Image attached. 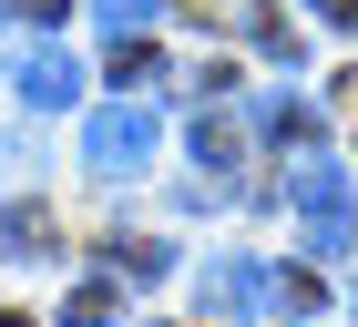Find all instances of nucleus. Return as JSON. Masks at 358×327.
<instances>
[{
	"label": "nucleus",
	"mask_w": 358,
	"mask_h": 327,
	"mask_svg": "<svg viewBox=\"0 0 358 327\" xmlns=\"http://www.w3.org/2000/svg\"><path fill=\"white\" fill-rule=\"evenodd\" d=\"M246 123H256V133H276V143H307V154H317V112H307L287 82H266V92H256V103H246Z\"/></svg>",
	"instance_id": "4"
},
{
	"label": "nucleus",
	"mask_w": 358,
	"mask_h": 327,
	"mask_svg": "<svg viewBox=\"0 0 358 327\" xmlns=\"http://www.w3.org/2000/svg\"><path fill=\"white\" fill-rule=\"evenodd\" d=\"M52 245H62L52 205H31V194H21V205H0V256H52Z\"/></svg>",
	"instance_id": "6"
},
{
	"label": "nucleus",
	"mask_w": 358,
	"mask_h": 327,
	"mask_svg": "<svg viewBox=\"0 0 358 327\" xmlns=\"http://www.w3.org/2000/svg\"><path fill=\"white\" fill-rule=\"evenodd\" d=\"M317 297H328V286H317V266H276L256 307H276V317H297V327H307V317H317Z\"/></svg>",
	"instance_id": "8"
},
{
	"label": "nucleus",
	"mask_w": 358,
	"mask_h": 327,
	"mask_svg": "<svg viewBox=\"0 0 358 327\" xmlns=\"http://www.w3.org/2000/svg\"><path fill=\"white\" fill-rule=\"evenodd\" d=\"M287 205H297L307 256H348V235H358V215H348V164L297 154V174H287Z\"/></svg>",
	"instance_id": "1"
},
{
	"label": "nucleus",
	"mask_w": 358,
	"mask_h": 327,
	"mask_svg": "<svg viewBox=\"0 0 358 327\" xmlns=\"http://www.w3.org/2000/svg\"><path fill=\"white\" fill-rule=\"evenodd\" d=\"M92 21H103L113 41H143V21H154V0H92Z\"/></svg>",
	"instance_id": "13"
},
{
	"label": "nucleus",
	"mask_w": 358,
	"mask_h": 327,
	"mask_svg": "<svg viewBox=\"0 0 358 327\" xmlns=\"http://www.w3.org/2000/svg\"><path fill=\"white\" fill-rule=\"evenodd\" d=\"M103 266H113V276H143V286H154V276L174 266V245H154V235H103Z\"/></svg>",
	"instance_id": "10"
},
{
	"label": "nucleus",
	"mask_w": 358,
	"mask_h": 327,
	"mask_svg": "<svg viewBox=\"0 0 358 327\" xmlns=\"http://www.w3.org/2000/svg\"><path fill=\"white\" fill-rule=\"evenodd\" d=\"M246 41H256L266 61H297V21H287V10H266V0L246 10Z\"/></svg>",
	"instance_id": "11"
},
{
	"label": "nucleus",
	"mask_w": 358,
	"mask_h": 327,
	"mask_svg": "<svg viewBox=\"0 0 358 327\" xmlns=\"http://www.w3.org/2000/svg\"><path fill=\"white\" fill-rule=\"evenodd\" d=\"M0 21H31V31H52V21H62V0H0Z\"/></svg>",
	"instance_id": "14"
},
{
	"label": "nucleus",
	"mask_w": 358,
	"mask_h": 327,
	"mask_svg": "<svg viewBox=\"0 0 358 327\" xmlns=\"http://www.w3.org/2000/svg\"><path fill=\"white\" fill-rule=\"evenodd\" d=\"M307 10H317L328 31H358V0H307Z\"/></svg>",
	"instance_id": "15"
},
{
	"label": "nucleus",
	"mask_w": 358,
	"mask_h": 327,
	"mask_svg": "<svg viewBox=\"0 0 358 327\" xmlns=\"http://www.w3.org/2000/svg\"><path fill=\"white\" fill-rule=\"evenodd\" d=\"M0 327H41V317H21V307H0Z\"/></svg>",
	"instance_id": "17"
},
{
	"label": "nucleus",
	"mask_w": 358,
	"mask_h": 327,
	"mask_svg": "<svg viewBox=\"0 0 358 327\" xmlns=\"http://www.w3.org/2000/svg\"><path fill=\"white\" fill-rule=\"evenodd\" d=\"M194 164H215L225 184H236V164H246V133H236V112H215V103L194 112Z\"/></svg>",
	"instance_id": "7"
},
{
	"label": "nucleus",
	"mask_w": 358,
	"mask_h": 327,
	"mask_svg": "<svg viewBox=\"0 0 358 327\" xmlns=\"http://www.w3.org/2000/svg\"><path fill=\"white\" fill-rule=\"evenodd\" d=\"M338 112H348V123H358V72H338Z\"/></svg>",
	"instance_id": "16"
},
{
	"label": "nucleus",
	"mask_w": 358,
	"mask_h": 327,
	"mask_svg": "<svg viewBox=\"0 0 358 327\" xmlns=\"http://www.w3.org/2000/svg\"><path fill=\"white\" fill-rule=\"evenodd\" d=\"M256 297H266V276H256V266H246V256H215V266H205V307H215V317H225V327L246 317V307H256Z\"/></svg>",
	"instance_id": "5"
},
{
	"label": "nucleus",
	"mask_w": 358,
	"mask_h": 327,
	"mask_svg": "<svg viewBox=\"0 0 358 327\" xmlns=\"http://www.w3.org/2000/svg\"><path fill=\"white\" fill-rule=\"evenodd\" d=\"M10 82H21V103H31V112H62V103H83V61L62 52V41L21 52V72H10Z\"/></svg>",
	"instance_id": "3"
},
{
	"label": "nucleus",
	"mask_w": 358,
	"mask_h": 327,
	"mask_svg": "<svg viewBox=\"0 0 358 327\" xmlns=\"http://www.w3.org/2000/svg\"><path fill=\"white\" fill-rule=\"evenodd\" d=\"M123 317V297H113L103 276H92V286H72V297H62V327H113Z\"/></svg>",
	"instance_id": "12"
},
{
	"label": "nucleus",
	"mask_w": 358,
	"mask_h": 327,
	"mask_svg": "<svg viewBox=\"0 0 358 327\" xmlns=\"http://www.w3.org/2000/svg\"><path fill=\"white\" fill-rule=\"evenodd\" d=\"M113 82H123V103H143V92H154V82H174V72H164V52H154V41H113Z\"/></svg>",
	"instance_id": "9"
},
{
	"label": "nucleus",
	"mask_w": 358,
	"mask_h": 327,
	"mask_svg": "<svg viewBox=\"0 0 358 327\" xmlns=\"http://www.w3.org/2000/svg\"><path fill=\"white\" fill-rule=\"evenodd\" d=\"M154 143H164L154 103H103V112L83 123V174H103V184H134L143 164H154Z\"/></svg>",
	"instance_id": "2"
}]
</instances>
